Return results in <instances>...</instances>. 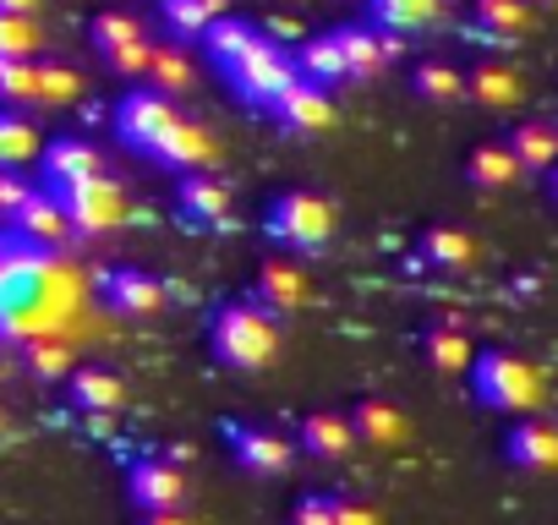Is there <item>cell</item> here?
Here are the masks:
<instances>
[{
	"label": "cell",
	"instance_id": "cell-45",
	"mask_svg": "<svg viewBox=\"0 0 558 525\" xmlns=\"http://www.w3.org/2000/svg\"><path fill=\"white\" fill-rule=\"evenodd\" d=\"M547 197H553V203H558V164H553V170H547Z\"/></svg>",
	"mask_w": 558,
	"mask_h": 525
},
{
	"label": "cell",
	"instance_id": "cell-40",
	"mask_svg": "<svg viewBox=\"0 0 558 525\" xmlns=\"http://www.w3.org/2000/svg\"><path fill=\"white\" fill-rule=\"evenodd\" d=\"M291 525H335V498L329 492H302L291 509Z\"/></svg>",
	"mask_w": 558,
	"mask_h": 525
},
{
	"label": "cell",
	"instance_id": "cell-2",
	"mask_svg": "<svg viewBox=\"0 0 558 525\" xmlns=\"http://www.w3.org/2000/svg\"><path fill=\"white\" fill-rule=\"evenodd\" d=\"M471 394L482 411H498V416H536L542 411V373L514 356V351H476L471 356Z\"/></svg>",
	"mask_w": 558,
	"mask_h": 525
},
{
	"label": "cell",
	"instance_id": "cell-7",
	"mask_svg": "<svg viewBox=\"0 0 558 525\" xmlns=\"http://www.w3.org/2000/svg\"><path fill=\"white\" fill-rule=\"evenodd\" d=\"M61 203H66L72 235H83V241H99V235H110V230L126 219V192H121V181L105 175V170L88 175V181H77V186H66Z\"/></svg>",
	"mask_w": 558,
	"mask_h": 525
},
{
	"label": "cell",
	"instance_id": "cell-25",
	"mask_svg": "<svg viewBox=\"0 0 558 525\" xmlns=\"http://www.w3.org/2000/svg\"><path fill=\"white\" fill-rule=\"evenodd\" d=\"M296 438H302V454H313V460H345L356 449V432L340 411H307Z\"/></svg>",
	"mask_w": 558,
	"mask_h": 525
},
{
	"label": "cell",
	"instance_id": "cell-49",
	"mask_svg": "<svg viewBox=\"0 0 558 525\" xmlns=\"http://www.w3.org/2000/svg\"><path fill=\"white\" fill-rule=\"evenodd\" d=\"M0 246H7V235H0Z\"/></svg>",
	"mask_w": 558,
	"mask_h": 525
},
{
	"label": "cell",
	"instance_id": "cell-4",
	"mask_svg": "<svg viewBox=\"0 0 558 525\" xmlns=\"http://www.w3.org/2000/svg\"><path fill=\"white\" fill-rule=\"evenodd\" d=\"M340 219H335V203L318 197V192H279L263 213V235L286 252H324L335 241Z\"/></svg>",
	"mask_w": 558,
	"mask_h": 525
},
{
	"label": "cell",
	"instance_id": "cell-15",
	"mask_svg": "<svg viewBox=\"0 0 558 525\" xmlns=\"http://www.w3.org/2000/svg\"><path fill=\"white\" fill-rule=\"evenodd\" d=\"M536 23V7L531 0H471V39L482 45H520Z\"/></svg>",
	"mask_w": 558,
	"mask_h": 525
},
{
	"label": "cell",
	"instance_id": "cell-32",
	"mask_svg": "<svg viewBox=\"0 0 558 525\" xmlns=\"http://www.w3.org/2000/svg\"><path fill=\"white\" fill-rule=\"evenodd\" d=\"M411 88H416V99H427V105H460V99H465V72H460L454 61H422V66L411 72Z\"/></svg>",
	"mask_w": 558,
	"mask_h": 525
},
{
	"label": "cell",
	"instance_id": "cell-30",
	"mask_svg": "<svg viewBox=\"0 0 558 525\" xmlns=\"http://www.w3.org/2000/svg\"><path fill=\"white\" fill-rule=\"evenodd\" d=\"M367 12H373V28H384V34H422V28H433L438 23V12H444V0H367Z\"/></svg>",
	"mask_w": 558,
	"mask_h": 525
},
{
	"label": "cell",
	"instance_id": "cell-29",
	"mask_svg": "<svg viewBox=\"0 0 558 525\" xmlns=\"http://www.w3.org/2000/svg\"><path fill=\"white\" fill-rule=\"evenodd\" d=\"M291 61H296V77H302V83H318V88L345 83V56H340V39H335V34L302 39V50H296Z\"/></svg>",
	"mask_w": 558,
	"mask_h": 525
},
{
	"label": "cell",
	"instance_id": "cell-6",
	"mask_svg": "<svg viewBox=\"0 0 558 525\" xmlns=\"http://www.w3.org/2000/svg\"><path fill=\"white\" fill-rule=\"evenodd\" d=\"M181 121V110H175V99H165L159 88H132V94H121V105H116V137H121V148H132V154H154L159 143H165V132Z\"/></svg>",
	"mask_w": 558,
	"mask_h": 525
},
{
	"label": "cell",
	"instance_id": "cell-46",
	"mask_svg": "<svg viewBox=\"0 0 558 525\" xmlns=\"http://www.w3.org/2000/svg\"><path fill=\"white\" fill-rule=\"evenodd\" d=\"M531 7H558V0H531Z\"/></svg>",
	"mask_w": 558,
	"mask_h": 525
},
{
	"label": "cell",
	"instance_id": "cell-34",
	"mask_svg": "<svg viewBox=\"0 0 558 525\" xmlns=\"http://www.w3.org/2000/svg\"><path fill=\"white\" fill-rule=\"evenodd\" d=\"M83 94V77L61 61H34V105L39 110H61Z\"/></svg>",
	"mask_w": 558,
	"mask_h": 525
},
{
	"label": "cell",
	"instance_id": "cell-11",
	"mask_svg": "<svg viewBox=\"0 0 558 525\" xmlns=\"http://www.w3.org/2000/svg\"><path fill=\"white\" fill-rule=\"evenodd\" d=\"M99 170H105V154L88 137H50L39 148V186H50V192H66Z\"/></svg>",
	"mask_w": 558,
	"mask_h": 525
},
{
	"label": "cell",
	"instance_id": "cell-8",
	"mask_svg": "<svg viewBox=\"0 0 558 525\" xmlns=\"http://www.w3.org/2000/svg\"><path fill=\"white\" fill-rule=\"evenodd\" d=\"M225 443L235 454V465L246 476H286L296 465V438L274 432V427H252V422H225Z\"/></svg>",
	"mask_w": 558,
	"mask_h": 525
},
{
	"label": "cell",
	"instance_id": "cell-10",
	"mask_svg": "<svg viewBox=\"0 0 558 525\" xmlns=\"http://www.w3.org/2000/svg\"><path fill=\"white\" fill-rule=\"evenodd\" d=\"M12 230H17V241H23V246H34V252H56V246H66V241H72V219H66L61 192L34 186V192H28V203L12 213Z\"/></svg>",
	"mask_w": 558,
	"mask_h": 525
},
{
	"label": "cell",
	"instance_id": "cell-5",
	"mask_svg": "<svg viewBox=\"0 0 558 525\" xmlns=\"http://www.w3.org/2000/svg\"><path fill=\"white\" fill-rule=\"evenodd\" d=\"M45 285H50V252H34L23 241L0 246V340L17 334L34 318Z\"/></svg>",
	"mask_w": 558,
	"mask_h": 525
},
{
	"label": "cell",
	"instance_id": "cell-17",
	"mask_svg": "<svg viewBox=\"0 0 558 525\" xmlns=\"http://www.w3.org/2000/svg\"><path fill=\"white\" fill-rule=\"evenodd\" d=\"M307 296H313V285H307V274H302V262H279V257H274V262H263V269H257L252 302H257L263 313H274V318L302 313Z\"/></svg>",
	"mask_w": 558,
	"mask_h": 525
},
{
	"label": "cell",
	"instance_id": "cell-28",
	"mask_svg": "<svg viewBox=\"0 0 558 525\" xmlns=\"http://www.w3.org/2000/svg\"><path fill=\"white\" fill-rule=\"evenodd\" d=\"M504 143H509V154H514V164H520L525 175H547V170L558 164V132H553L547 121H520Z\"/></svg>",
	"mask_w": 558,
	"mask_h": 525
},
{
	"label": "cell",
	"instance_id": "cell-33",
	"mask_svg": "<svg viewBox=\"0 0 558 525\" xmlns=\"http://www.w3.org/2000/svg\"><path fill=\"white\" fill-rule=\"evenodd\" d=\"M143 77H148L165 99H175V94H186V88H192V61H186V50H181V45H154V50H148Z\"/></svg>",
	"mask_w": 558,
	"mask_h": 525
},
{
	"label": "cell",
	"instance_id": "cell-14",
	"mask_svg": "<svg viewBox=\"0 0 558 525\" xmlns=\"http://www.w3.org/2000/svg\"><path fill=\"white\" fill-rule=\"evenodd\" d=\"M335 39H340V56H345V77H356V83L378 77L400 56V39L373 28V23H345V28H335Z\"/></svg>",
	"mask_w": 558,
	"mask_h": 525
},
{
	"label": "cell",
	"instance_id": "cell-43",
	"mask_svg": "<svg viewBox=\"0 0 558 525\" xmlns=\"http://www.w3.org/2000/svg\"><path fill=\"white\" fill-rule=\"evenodd\" d=\"M0 12H12V17H34V12H39V0H0Z\"/></svg>",
	"mask_w": 558,
	"mask_h": 525
},
{
	"label": "cell",
	"instance_id": "cell-27",
	"mask_svg": "<svg viewBox=\"0 0 558 525\" xmlns=\"http://www.w3.org/2000/svg\"><path fill=\"white\" fill-rule=\"evenodd\" d=\"M525 170L514 164V154H509V143H476L471 154H465V181L476 186V192H504V186H514Z\"/></svg>",
	"mask_w": 558,
	"mask_h": 525
},
{
	"label": "cell",
	"instance_id": "cell-18",
	"mask_svg": "<svg viewBox=\"0 0 558 525\" xmlns=\"http://www.w3.org/2000/svg\"><path fill=\"white\" fill-rule=\"evenodd\" d=\"M274 121L286 126V132H302V137H318V132H329L335 126V99H329V88H318V83H291L286 88V99L274 105Z\"/></svg>",
	"mask_w": 558,
	"mask_h": 525
},
{
	"label": "cell",
	"instance_id": "cell-42",
	"mask_svg": "<svg viewBox=\"0 0 558 525\" xmlns=\"http://www.w3.org/2000/svg\"><path fill=\"white\" fill-rule=\"evenodd\" d=\"M335 525H384V520H378V509L362 503V498H335Z\"/></svg>",
	"mask_w": 558,
	"mask_h": 525
},
{
	"label": "cell",
	"instance_id": "cell-48",
	"mask_svg": "<svg viewBox=\"0 0 558 525\" xmlns=\"http://www.w3.org/2000/svg\"><path fill=\"white\" fill-rule=\"evenodd\" d=\"M0 66H7V56H0Z\"/></svg>",
	"mask_w": 558,
	"mask_h": 525
},
{
	"label": "cell",
	"instance_id": "cell-41",
	"mask_svg": "<svg viewBox=\"0 0 558 525\" xmlns=\"http://www.w3.org/2000/svg\"><path fill=\"white\" fill-rule=\"evenodd\" d=\"M28 192H34V175H23V170H0V219H12V213L28 203Z\"/></svg>",
	"mask_w": 558,
	"mask_h": 525
},
{
	"label": "cell",
	"instance_id": "cell-39",
	"mask_svg": "<svg viewBox=\"0 0 558 525\" xmlns=\"http://www.w3.org/2000/svg\"><path fill=\"white\" fill-rule=\"evenodd\" d=\"M0 105L7 110L34 105V61H7L0 66Z\"/></svg>",
	"mask_w": 558,
	"mask_h": 525
},
{
	"label": "cell",
	"instance_id": "cell-16",
	"mask_svg": "<svg viewBox=\"0 0 558 525\" xmlns=\"http://www.w3.org/2000/svg\"><path fill=\"white\" fill-rule=\"evenodd\" d=\"M175 208H181V219L192 230H219L230 219V186L214 181V175H203V170H186L175 181Z\"/></svg>",
	"mask_w": 558,
	"mask_h": 525
},
{
	"label": "cell",
	"instance_id": "cell-37",
	"mask_svg": "<svg viewBox=\"0 0 558 525\" xmlns=\"http://www.w3.org/2000/svg\"><path fill=\"white\" fill-rule=\"evenodd\" d=\"M39 45H45V34H39V23H34V17H12V12H0V56H7V61H34V56H39Z\"/></svg>",
	"mask_w": 558,
	"mask_h": 525
},
{
	"label": "cell",
	"instance_id": "cell-12",
	"mask_svg": "<svg viewBox=\"0 0 558 525\" xmlns=\"http://www.w3.org/2000/svg\"><path fill=\"white\" fill-rule=\"evenodd\" d=\"M126 498L137 514H170L186 503V476L170 460H137L126 471Z\"/></svg>",
	"mask_w": 558,
	"mask_h": 525
},
{
	"label": "cell",
	"instance_id": "cell-3",
	"mask_svg": "<svg viewBox=\"0 0 558 525\" xmlns=\"http://www.w3.org/2000/svg\"><path fill=\"white\" fill-rule=\"evenodd\" d=\"M219 77L235 88V99H241L246 110L274 115V105L286 99V88L296 83V61H291L286 45H274L268 34H252V45H246Z\"/></svg>",
	"mask_w": 558,
	"mask_h": 525
},
{
	"label": "cell",
	"instance_id": "cell-9",
	"mask_svg": "<svg viewBox=\"0 0 558 525\" xmlns=\"http://www.w3.org/2000/svg\"><path fill=\"white\" fill-rule=\"evenodd\" d=\"M88 45H94L99 61H105L110 72H121V77H143L148 50H154L148 34H143V23L126 17V12H99L94 28H88Z\"/></svg>",
	"mask_w": 558,
	"mask_h": 525
},
{
	"label": "cell",
	"instance_id": "cell-20",
	"mask_svg": "<svg viewBox=\"0 0 558 525\" xmlns=\"http://www.w3.org/2000/svg\"><path fill=\"white\" fill-rule=\"evenodd\" d=\"M214 154H219L214 132L181 115V121L165 132V143H159L148 159H154V164H165V170H181V175H186V170H208V164H214Z\"/></svg>",
	"mask_w": 558,
	"mask_h": 525
},
{
	"label": "cell",
	"instance_id": "cell-24",
	"mask_svg": "<svg viewBox=\"0 0 558 525\" xmlns=\"http://www.w3.org/2000/svg\"><path fill=\"white\" fill-rule=\"evenodd\" d=\"M66 389H72V405H77L83 416H110V411L126 405V383H121L110 367H77V373L66 378Z\"/></svg>",
	"mask_w": 558,
	"mask_h": 525
},
{
	"label": "cell",
	"instance_id": "cell-36",
	"mask_svg": "<svg viewBox=\"0 0 558 525\" xmlns=\"http://www.w3.org/2000/svg\"><path fill=\"white\" fill-rule=\"evenodd\" d=\"M422 356H427V367H433V373H465V367H471V356H476V345H471L460 329H427Z\"/></svg>",
	"mask_w": 558,
	"mask_h": 525
},
{
	"label": "cell",
	"instance_id": "cell-26",
	"mask_svg": "<svg viewBox=\"0 0 558 525\" xmlns=\"http://www.w3.org/2000/svg\"><path fill=\"white\" fill-rule=\"evenodd\" d=\"M225 17V0H159V23L175 45H197Z\"/></svg>",
	"mask_w": 558,
	"mask_h": 525
},
{
	"label": "cell",
	"instance_id": "cell-21",
	"mask_svg": "<svg viewBox=\"0 0 558 525\" xmlns=\"http://www.w3.org/2000/svg\"><path fill=\"white\" fill-rule=\"evenodd\" d=\"M105 307H116L121 318H154V313H165V280H154L143 269H116V274H105Z\"/></svg>",
	"mask_w": 558,
	"mask_h": 525
},
{
	"label": "cell",
	"instance_id": "cell-23",
	"mask_svg": "<svg viewBox=\"0 0 558 525\" xmlns=\"http://www.w3.org/2000/svg\"><path fill=\"white\" fill-rule=\"evenodd\" d=\"M416 257L438 274H465V269H476V241L460 224H433V230H422Z\"/></svg>",
	"mask_w": 558,
	"mask_h": 525
},
{
	"label": "cell",
	"instance_id": "cell-1",
	"mask_svg": "<svg viewBox=\"0 0 558 525\" xmlns=\"http://www.w3.org/2000/svg\"><path fill=\"white\" fill-rule=\"evenodd\" d=\"M208 351L230 373H263L279 356V318L257 302H225L208 323Z\"/></svg>",
	"mask_w": 558,
	"mask_h": 525
},
{
	"label": "cell",
	"instance_id": "cell-44",
	"mask_svg": "<svg viewBox=\"0 0 558 525\" xmlns=\"http://www.w3.org/2000/svg\"><path fill=\"white\" fill-rule=\"evenodd\" d=\"M143 525H186V520H181V509H170V514H143Z\"/></svg>",
	"mask_w": 558,
	"mask_h": 525
},
{
	"label": "cell",
	"instance_id": "cell-19",
	"mask_svg": "<svg viewBox=\"0 0 558 525\" xmlns=\"http://www.w3.org/2000/svg\"><path fill=\"white\" fill-rule=\"evenodd\" d=\"M351 432H356V443H367V449H400L405 438H411V422H405V411L400 405H389L384 394H362L356 405H351Z\"/></svg>",
	"mask_w": 558,
	"mask_h": 525
},
{
	"label": "cell",
	"instance_id": "cell-13",
	"mask_svg": "<svg viewBox=\"0 0 558 525\" xmlns=\"http://www.w3.org/2000/svg\"><path fill=\"white\" fill-rule=\"evenodd\" d=\"M504 460L525 476H553L558 471V422H542V416H520L509 432H504Z\"/></svg>",
	"mask_w": 558,
	"mask_h": 525
},
{
	"label": "cell",
	"instance_id": "cell-22",
	"mask_svg": "<svg viewBox=\"0 0 558 525\" xmlns=\"http://www.w3.org/2000/svg\"><path fill=\"white\" fill-rule=\"evenodd\" d=\"M465 99H476L482 110H514L525 99V77L509 61H476L465 72Z\"/></svg>",
	"mask_w": 558,
	"mask_h": 525
},
{
	"label": "cell",
	"instance_id": "cell-35",
	"mask_svg": "<svg viewBox=\"0 0 558 525\" xmlns=\"http://www.w3.org/2000/svg\"><path fill=\"white\" fill-rule=\"evenodd\" d=\"M252 34H257L252 23H241V17H219V23H214V28H208L197 45H203V56L214 61V72H225V66H230V61H235V56L252 45Z\"/></svg>",
	"mask_w": 558,
	"mask_h": 525
},
{
	"label": "cell",
	"instance_id": "cell-47",
	"mask_svg": "<svg viewBox=\"0 0 558 525\" xmlns=\"http://www.w3.org/2000/svg\"><path fill=\"white\" fill-rule=\"evenodd\" d=\"M0 432H7V411H0Z\"/></svg>",
	"mask_w": 558,
	"mask_h": 525
},
{
	"label": "cell",
	"instance_id": "cell-31",
	"mask_svg": "<svg viewBox=\"0 0 558 525\" xmlns=\"http://www.w3.org/2000/svg\"><path fill=\"white\" fill-rule=\"evenodd\" d=\"M39 148H45L39 126L23 110L0 105V170H28V159H39Z\"/></svg>",
	"mask_w": 558,
	"mask_h": 525
},
{
	"label": "cell",
	"instance_id": "cell-38",
	"mask_svg": "<svg viewBox=\"0 0 558 525\" xmlns=\"http://www.w3.org/2000/svg\"><path fill=\"white\" fill-rule=\"evenodd\" d=\"M23 362H28V373H34V378L56 383V378H66V367H72V351H66V345H56V340H34Z\"/></svg>",
	"mask_w": 558,
	"mask_h": 525
}]
</instances>
